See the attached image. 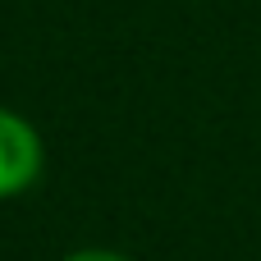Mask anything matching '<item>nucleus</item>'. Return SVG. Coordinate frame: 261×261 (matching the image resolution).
Returning <instances> with one entry per match:
<instances>
[{"instance_id": "2", "label": "nucleus", "mask_w": 261, "mask_h": 261, "mask_svg": "<svg viewBox=\"0 0 261 261\" xmlns=\"http://www.w3.org/2000/svg\"><path fill=\"white\" fill-rule=\"evenodd\" d=\"M64 261H128L119 252H106V248H83V252H69Z\"/></svg>"}, {"instance_id": "1", "label": "nucleus", "mask_w": 261, "mask_h": 261, "mask_svg": "<svg viewBox=\"0 0 261 261\" xmlns=\"http://www.w3.org/2000/svg\"><path fill=\"white\" fill-rule=\"evenodd\" d=\"M37 174H41V138H37V128L23 115L0 106V202L32 188Z\"/></svg>"}]
</instances>
